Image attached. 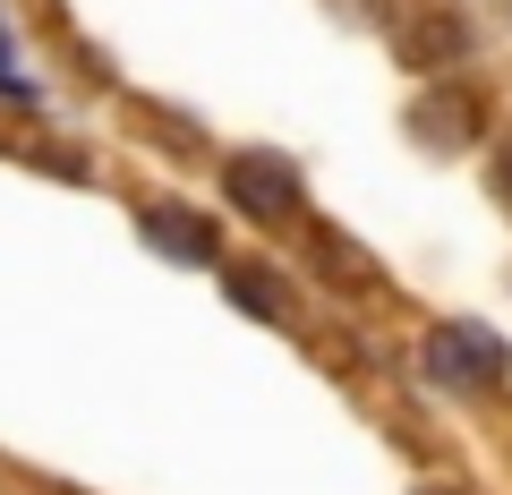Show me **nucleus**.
I'll return each mask as SVG.
<instances>
[{
	"instance_id": "obj_4",
	"label": "nucleus",
	"mask_w": 512,
	"mask_h": 495,
	"mask_svg": "<svg viewBox=\"0 0 512 495\" xmlns=\"http://www.w3.org/2000/svg\"><path fill=\"white\" fill-rule=\"evenodd\" d=\"M410 137L436 154H461L478 137V94H427L419 111H410Z\"/></svg>"
},
{
	"instance_id": "obj_2",
	"label": "nucleus",
	"mask_w": 512,
	"mask_h": 495,
	"mask_svg": "<svg viewBox=\"0 0 512 495\" xmlns=\"http://www.w3.org/2000/svg\"><path fill=\"white\" fill-rule=\"evenodd\" d=\"M222 197H231L248 222H265V231H282V222L308 214L299 163H291V154H274V146H239L231 163H222Z\"/></svg>"
},
{
	"instance_id": "obj_6",
	"label": "nucleus",
	"mask_w": 512,
	"mask_h": 495,
	"mask_svg": "<svg viewBox=\"0 0 512 495\" xmlns=\"http://www.w3.org/2000/svg\"><path fill=\"white\" fill-rule=\"evenodd\" d=\"M222 291H231L248 316H265V325H282V316H291V291H282L265 265H222Z\"/></svg>"
},
{
	"instance_id": "obj_1",
	"label": "nucleus",
	"mask_w": 512,
	"mask_h": 495,
	"mask_svg": "<svg viewBox=\"0 0 512 495\" xmlns=\"http://www.w3.org/2000/svg\"><path fill=\"white\" fill-rule=\"evenodd\" d=\"M419 367H427V385H436V393H487V385H504L512 350L495 342L478 316H444V325H427Z\"/></svg>"
},
{
	"instance_id": "obj_3",
	"label": "nucleus",
	"mask_w": 512,
	"mask_h": 495,
	"mask_svg": "<svg viewBox=\"0 0 512 495\" xmlns=\"http://www.w3.org/2000/svg\"><path fill=\"white\" fill-rule=\"evenodd\" d=\"M137 231H146L163 257H180V265H222V231H214V214H197V205L154 197L146 214H137Z\"/></svg>"
},
{
	"instance_id": "obj_8",
	"label": "nucleus",
	"mask_w": 512,
	"mask_h": 495,
	"mask_svg": "<svg viewBox=\"0 0 512 495\" xmlns=\"http://www.w3.org/2000/svg\"><path fill=\"white\" fill-rule=\"evenodd\" d=\"M427 495H453V487H427Z\"/></svg>"
},
{
	"instance_id": "obj_7",
	"label": "nucleus",
	"mask_w": 512,
	"mask_h": 495,
	"mask_svg": "<svg viewBox=\"0 0 512 495\" xmlns=\"http://www.w3.org/2000/svg\"><path fill=\"white\" fill-rule=\"evenodd\" d=\"M495 197L512 205V137H504V146H495Z\"/></svg>"
},
{
	"instance_id": "obj_5",
	"label": "nucleus",
	"mask_w": 512,
	"mask_h": 495,
	"mask_svg": "<svg viewBox=\"0 0 512 495\" xmlns=\"http://www.w3.org/2000/svg\"><path fill=\"white\" fill-rule=\"evenodd\" d=\"M410 60H419V69H453L461 52H470V18H461V9H427L419 26H410V43H402Z\"/></svg>"
}]
</instances>
